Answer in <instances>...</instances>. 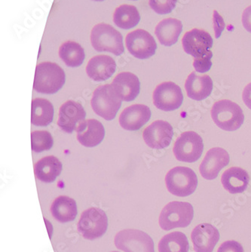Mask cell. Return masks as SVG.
I'll use <instances>...</instances> for the list:
<instances>
[{
  "label": "cell",
  "mask_w": 251,
  "mask_h": 252,
  "mask_svg": "<svg viewBox=\"0 0 251 252\" xmlns=\"http://www.w3.org/2000/svg\"><path fill=\"white\" fill-rule=\"evenodd\" d=\"M54 219L61 223L73 221L77 216V205L76 201L66 196H58L51 206Z\"/></svg>",
  "instance_id": "25"
},
{
  "label": "cell",
  "mask_w": 251,
  "mask_h": 252,
  "mask_svg": "<svg viewBox=\"0 0 251 252\" xmlns=\"http://www.w3.org/2000/svg\"><path fill=\"white\" fill-rule=\"evenodd\" d=\"M213 23H214V32H215V38L219 39L220 37L222 31L225 28V21H224L222 17L218 13L216 10L214 11L213 15Z\"/></svg>",
  "instance_id": "33"
},
{
  "label": "cell",
  "mask_w": 251,
  "mask_h": 252,
  "mask_svg": "<svg viewBox=\"0 0 251 252\" xmlns=\"http://www.w3.org/2000/svg\"><path fill=\"white\" fill-rule=\"evenodd\" d=\"M112 86L124 101H132L140 94L139 78L130 72H123L118 74L113 79Z\"/></svg>",
  "instance_id": "20"
},
{
  "label": "cell",
  "mask_w": 251,
  "mask_h": 252,
  "mask_svg": "<svg viewBox=\"0 0 251 252\" xmlns=\"http://www.w3.org/2000/svg\"><path fill=\"white\" fill-rule=\"evenodd\" d=\"M86 117V112L82 104L74 100H67L60 107L58 126L62 131L71 134L76 131Z\"/></svg>",
  "instance_id": "15"
},
{
  "label": "cell",
  "mask_w": 251,
  "mask_h": 252,
  "mask_svg": "<svg viewBox=\"0 0 251 252\" xmlns=\"http://www.w3.org/2000/svg\"><path fill=\"white\" fill-rule=\"evenodd\" d=\"M115 245L125 252H155L153 239L138 230H124L115 237Z\"/></svg>",
  "instance_id": "9"
},
{
  "label": "cell",
  "mask_w": 251,
  "mask_h": 252,
  "mask_svg": "<svg viewBox=\"0 0 251 252\" xmlns=\"http://www.w3.org/2000/svg\"><path fill=\"white\" fill-rule=\"evenodd\" d=\"M166 187L171 194L186 197L193 193L198 187V178L193 170L188 167L178 166L167 172Z\"/></svg>",
  "instance_id": "6"
},
{
  "label": "cell",
  "mask_w": 251,
  "mask_h": 252,
  "mask_svg": "<svg viewBox=\"0 0 251 252\" xmlns=\"http://www.w3.org/2000/svg\"><path fill=\"white\" fill-rule=\"evenodd\" d=\"M213 80L208 75L198 76L192 72L186 80L185 89L187 95L192 100H205L212 93Z\"/></svg>",
  "instance_id": "21"
},
{
  "label": "cell",
  "mask_w": 251,
  "mask_h": 252,
  "mask_svg": "<svg viewBox=\"0 0 251 252\" xmlns=\"http://www.w3.org/2000/svg\"><path fill=\"white\" fill-rule=\"evenodd\" d=\"M140 21L138 10L134 5H122L115 10L113 22L118 28L130 30L135 28Z\"/></svg>",
  "instance_id": "27"
},
{
  "label": "cell",
  "mask_w": 251,
  "mask_h": 252,
  "mask_svg": "<svg viewBox=\"0 0 251 252\" xmlns=\"http://www.w3.org/2000/svg\"><path fill=\"white\" fill-rule=\"evenodd\" d=\"M204 151L203 140L195 131L182 133L174 144L173 152L181 162L192 163L199 159Z\"/></svg>",
  "instance_id": "8"
},
{
  "label": "cell",
  "mask_w": 251,
  "mask_h": 252,
  "mask_svg": "<svg viewBox=\"0 0 251 252\" xmlns=\"http://www.w3.org/2000/svg\"></svg>",
  "instance_id": "38"
},
{
  "label": "cell",
  "mask_w": 251,
  "mask_h": 252,
  "mask_svg": "<svg viewBox=\"0 0 251 252\" xmlns=\"http://www.w3.org/2000/svg\"><path fill=\"white\" fill-rule=\"evenodd\" d=\"M189 243L184 233L173 232L161 238L158 243L159 252H188Z\"/></svg>",
  "instance_id": "29"
},
{
  "label": "cell",
  "mask_w": 251,
  "mask_h": 252,
  "mask_svg": "<svg viewBox=\"0 0 251 252\" xmlns=\"http://www.w3.org/2000/svg\"><path fill=\"white\" fill-rule=\"evenodd\" d=\"M174 131L169 123L157 120L152 123L143 133V140L150 148L160 150L169 147Z\"/></svg>",
  "instance_id": "13"
},
{
  "label": "cell",
  "mask_w": 251,
  "mask_h": 252,
  "mask_svg": "<svg viewBox=\"0 0 251 252\" xmlns=\"http://www.w3.org/2000/svg\"><path fill=\"white\" fill-rule=\"evenodd\" d=\"M194 217L193 207L186 202H170L164 206L159 217V224L161 229L166 231L188 226Z\"/></svg>",
  "instance_id": "5"
},
{
  "label": "cell",
  "mask_w": 251,
  "mask_h": 252,
  "mask_svg": "<svg viewBox=\"0 0 251 252\" xmlns=\"http://www.w3.org/2000/svg\"><path fill=\"white\" fill-rule=\"evenodd\" d=\"M64 71L57 63L42 62L35 67L33 89L42 94L58 93L65 84Z\"/></svg>",
  "instance_id": "1"
},
{
  "label": "cell",
  "mask_w": 251,
  "mask_h": 252,
  "mask_svg": "<svg viewBox=\"0 0 251 252\" xmlns=\"http://www.w3.org/2000/svg\"><path fill=\"white\" fill-rule=\"evenodd\" d=\"M108 227V219L106 213L98 208H91L82 214L78 230L85 239L94 240L101 237Z\"/></svg>",
  "instance_id": "7"
},
{
  "label": "cell",
  "mask_w": 251,
  "mask_h": 252,
  "mask_svg": "<svg viewBox=\"0 0 251 252\" xmlns=\"http://www.w3.org/2000/svg\"><path fill=\"white\" fill-rule=\"evenodd\" d=\"M182 44L186 53L201 59L211 52L214 40L211 34L204 30L192 29L184 34Z\"/></svg>",
  "instance_id": "12"
},
{
  "label": "cell",
  "mask_w": 251,
  "mask_h": 252,
  "mask_svg": "<svg viewBox=\"0 0 251 252\" xmlns=\"http://www.w3.org/2000/svg\"><path fill=\"white\" fill-rule=\"evenodd\" d=\"M213 58L212 52H209L206 56L201 59H195L193 62V66L196 72L200 73H205L209 71L212 66L211 59Z\"/></svg>",
  "instance_id": "32"
},
{
  "label": "cell",
  "mask_w": 251,
  "mask_h": 252,
  "mask_svg": "<svg viewBox=\"0 0 251 252\" xmlns=\"http://www.w3.org/2000/svg\"><path fill=\"white\" fill-rule=\"evenodd\" d=\"M134 1H135V0H134Z\"/></svg>",
  "instance_id": "39"
},
{
  "label": "cell",
  "mask_w": 251,
  "mask_h": 252,
  "mask_svg": "<svg viewBox=\"0 0 251 252\" xmlns=\"http://www.w3.org/2000/svg\"><path fill=\"white\" fill-rule=\"evenodd\" d=\"M116 70V63L108 55H97L89 61L86 73L95 82L106 81L112 77Z\"/></svg>",
  "instance_id": "18"
},
{
  "label": "cell",
  "mask_w": 251,
  "mask_h": 252,
  "mask_svg": "<svg viewBox=\"0 0 251 252\" xmlns=\"http://www.w3.org/2000/svg\"><path fill=\"white\" fill-rule=\"evenodd\" d=\"M184 102L181 87L172 82H165L157 86L153 93V103L157 108L163 111L177 110Z\"/></svg>",
  "instance_id": "11"
},
{
  "label": "cell",
  "mask_w": 251,
  "mask_h": 252,
  "mask_svg": "<svg viewBox=\"0 0 251 252\" xmlns=\"http://www.w3.org/2000/svg\"><path fill=\"white\" fill-rule=\"evenodd\" d=\"M93 1H96V2H102V1H104V0H93Z\"/></svg>",
  "instance_id": "37"
},
{
  "label": "cell",
  "mask_w": 251,
  "mask_h": 252,
  "mask_svg": "<svg viewBox=\"0 0 251 252\" xmlns=\"http://www.w3.org/2000/svg\"><path fill=\"white\" fill-rule=\"evenodd\" d=\"M53 137L47 131H35L31 134L32 150L35 153L49 151L53 147Z\"/></svg>",
  "instance_id": "30"
},
{
  "label": "cell",
  "mask_w": 251,
  "mask_h": 252,
  "mask_svg": "<svg viewBox=\"0 0 251 252\" xmlns=\"http://www.w3.org/2000/svg\"><path fill=\"white\" fill-rule=\"evenodd\" d=\"M76 131L78 141L86 147L99 145L105 137L104 127L97 120H85L78 126Z\"/></svg>",
  "instance_id": "19"
},
{
  "label": "cell",
  "mask_w": 251,
  "mask_h": 252,
  "mask_svg": "<svg viewBox=\"0 0 251 252\" xmlns=\"http://www.w3.org/2000/svg\"><path fill=\"white\" fill-rule=\"evenodd\" d=\"M54 118V107L49 100L35 98L32 100L31 123L33 126L45 127L49 126Z\"/></svg>",
  "instance_id": "26"
},
{
  "label": "cell",
  "mask_w": 251,
  "mask_h": 252,
  "mask_svg": "<svg viewBox=\"0 0 251 252\" xmlns=\"http://www.w3.org/2000/svg\"><path fill=\"white\" fill-rule=\"evenodd\" d=\"M122 101L121 97L112 85H103L95 89L91 104L97 115L111 121L121 107Z\"/></svg>",
  "instance_id": "3"
},
{
  "label": "cell",
  "mask_w": 251,
  "mask_h": 252,
  "mask_svg": "<svg viewBox=\"0 0 251 252\" xmlns=\"http://www.w3.org/2000/svg\"><path fill=\"white\" fill-rule=\"evenodd\" d=\"M242 97L247 107L251 110V83L244 89Z\"/></svg>",
  "instance_id": "36"
},
{
  "label": "cell",
  "mask_w": 251,
  "mask_h": 252,
  "mask_svg": "<svg viewBox=\"0 0 251 252\" xmlns=\"http://www.w3.org/2000/svg\"><path fill=\"white\" fill-rule=\"evenodd\" d=\"M211 113L214 123L224 131H236L245 121L243 110L232 100H221L216 102L213 105Z\"/></svg>",
  "instance_id": "4"
},
{
  "label": "cell",
  "mask_w": 251,
  "mask_h": 252,
  "mask_svg": "<svg viewBox=\"0 0 251 252\" xmlns=\"http://www.w3.org/2000/svg\"><path fill=\"white\" fill-rule=\"evenodd\" d=\"M151 110L143 104H134L125 109L119 117V124L127 131H137L148 123Z\"/></svg>",
  "instance_id": "17"
},
{
  "label": "cell",
  "mask_w": 251,
  "mask_h": 252,
  "mask_svg": "<svg viewBox=\"0 0 251 252\" xmlns=\"http://www.w3.org/2000/svg\"><path fill=\"white\" fill-rule=\"evenodd\" d=\"M62 168L63 165L57 157L49 156L35 164L34 172L35 177L42 182L52 183L61 175Z\"/></svg>",
  "instance_id": "24"
},
{
  "label": "cell",
  "mask_w": 251,
  "mask_h": 252,
  "mask_svg": "<svg viewBox=\"0 0 251 252\" xmlns=\"http://www.w3.org/2000/svg\"><path fill=\"white\" fill-rule=\"evenodd\" d=\"M191 238L195 252H213L219 241V230L210 223H201L192 230Z\"/></svg>",
  "instance_id": "16"
},
{
  "label": "cell",
  "mask_w": 251,
  "mask_h": 252,
  "mask_svg": "<svg viewBox=\"0 0 251 252\" xmlns=\"http://www.w3.org/2000/svg\"><path fill=\"white\" fill-rule=\"evenodd\" d=\"M178 0H149L150 8L158 15L171 13Z\"/></svg>",
  "instance_id": "31"
},
{
  "label": "cell",
  "mask_w": 251,
  "mask_h": 252,
  "mask_svg": "<svg viewBox=\"0 0 251 252\" xmlns=\"http://www.w3.org/2000/svg\"><path fill=\"white\" fill-rule=\"evenodd\" d=\"M126 47L130 55L136 59L145 60L156 54L157 44L154 37L144 30L137 29L127 34Z\"/></svg>",
  "instance_id": "10"
},
{
  "label": "cell",
  "mask_w": 251,
  "mask_h": 252,
  "mask_svg": "<svg viewBox=\"0 0 251 252\" xmlns=\"http://www.w3.org/2000/svg\"><path fill=\"white\" fill-rule=\"evenodd\" d=\"M91 42L94 49L99 52H110L119 56L125 52L123 35L111 25L105 23L92 28Z\"/></svg>",
  "instance_id": "2"
},
{
  "label": "cell",
  "mask_w": 251,
  "mask_h": 252,
  "mask_svg": "<svg viewBox=\"0 0 251 252\" xmlns=\"http://www.w3.org/2000/svg\"><path fill=\"white\" fill-rule=\"evenodd\" d=\"M59 56L66 66L78 67L81 66L86 59L83 48L79 43L68 41L61 45Z\"/></svg>",
  "instance_id": "28"
},
{
  "label": "cell",
  "mask_w": 251,
  "mask_h": 252,
  "mask_svg": "<svg viewBox=\"0 0 251 252\" xmlns=\"http://www.w3.org/2000/svg\"><path fill=\"white\" fill-rule=\"evenodd\" d=\"M230 157L224 149L214 147L207 152L199 167L201 176L206 180H214L222 168L229 165Z\"/></svg>",
  "instance_id": "14"
},
{
  "label": "cell",
  "mask_w": 251,
  "mask_h": 252,
  "mask_svg": "<svg viewBox=\"0 0 251 252\" xmlns=\"http://www.w3.org/2000/svg\"><path fill=\"white\" fill-rule=\"evenodd\" d=\"M221 182L224 189L230 193H242L248 188L250 176L243 168L232 167L224 171L221 177Z\"/></svg>",
  "instance_id": "22"
},
{
  "label": "cell",
  "mask_w": 251,
  "mask_h": 252,
  "mask_svg": "<svg viewBox=\"0 0 251 252\" xmlns=\"http://www.w3.org/2000/svg\"><path fill=\"white\" fill-rule=\"evenodd\" d=\"M183 31V24L175 18H166L158 23L155 33L161 45L171 46L177 43Z\"/></svg>",
  "instance_id": "23"
},
{
  "label": "cell",
  "mask_w": 251,
  "mask_h": 252,
  "mask_svg": "<svg viewBox=\"0 0 251 252\" xmlns=\"http://www.w3.org/2000/svg\"><path fill=\"white\" fill-rule=\"evenodd\" d=\"M218 252H245V251L240 243L234 240H229L222 243Z\"/></svg>",
  "instance_id": "34"
},
{
  "label": "cell",
  "mask_w": 251,
  "mask_h": 252,
  "mask_svg": "<svg viewBox=\"0 0 251 252\" xmlns=\"http://www.w3.org/2000/svg\"><path fill=\"white\" fill-rule=\"evenodd\" d=\"M242 24L247 31L251 33V5L245 8L242 15Z\"/></svg>",
  "instance_id": "35"
}]
</instances>
